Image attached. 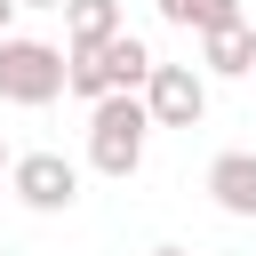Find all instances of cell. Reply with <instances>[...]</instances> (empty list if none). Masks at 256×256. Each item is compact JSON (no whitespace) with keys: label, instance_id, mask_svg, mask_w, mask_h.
<instances>
[{"label":"cell","instance_id":"8992f818","mask_svg":"<svg viewBox=\"0 0 256 256\" xmlns=\"http://www.w3.org/2000/svg\"><path fill=\"white\" fill-rule=\"evenodd\" d=\"M208 200L224 216H256V152H216L208 160Z\"/></svg>","mask_w":256,"mask_h":256},{"label":"cell","instance_id":"7a4b0ae2","mask_svg":"<svg viewBox=\"0 0 256 256\" xmlns=\"http://www.w3.org/2000/svg\"><path fill=\"white\" fill-rule=\"evenodd\" d=\"M64 88H72V56L64 48L24 40V32L0 40V104H56Z\"/></svg>","mask_w":256,"mask_h":256},{"label":"cell","instance_id":"5b68a950","mask_svg":"<svg viewBox=\"0 0 256 256\" xmlns=\"http://www.w3.org/2000/svg\"><path fill=\"white\" fill-rule=\"evenodd\" d=\"M64 32H72L64 56H104L128 24H120V0H72V8H64Z\"/></svg>","mask_w":256,"mask_h":256},{"label":"cell","instance_id":"ba28073f","mask_svg":"<svg viewBox=\"0 0 256 256\" xmlns=\"http://www.w3.org/2000/svg\"><path fill=\"white\" fill-rule=\"evenodd\" d=\"M152 8H160V24L200 32V40H208V32H224V24H248V16H240V0H152Z\"/></svg>","mask_w":256,"mask_h":256},{"label":"cell","instance_id":"3957f363","mask_svg":"<svg viewBox=\"0 0 256 256\" xmlns=\"http://www.w3.org/2000/svg\"><path fill=\"white\" fill-rule=\"evenodd\" d=\"M8 192H16L24 208L56 216V208H72V200H80V168H72L64 152H16V176H8Z\"/></svg>","mask_w":256,"mask_h":256},{"label":"cell","instance_id":"6da1fadb","mask_svg":"<svg viewBox=\"0 0 256 256\" xmlns=\"http://www.w3.org/2000/svg\"><path fill=\"white\" fill-rule=\"evenodd\" d=\"M144 136H152V104L144 96H104L88 112V168L96 176H136Z\"/></svg>","mask_w":256,"mask_h":256},{"label":"cell","instance_id":"8fae6325","mask_svg":"<svg viewBox=\"0 0 256 256\" xmlns=\"http://www.w3.org/2000/svg\"><path fill=\"white\" fill-rule=\"evenodd\" d=\"M8 16H16V0H0V40H8Z\"/></svg>","mask_w":256,"mask_h":256},{"label":"cell","instance_id":"52a82bcc","mask_svg":"<svg viewBox=\"0 0 256 256\" xmlns=\"http://www.w3.org/2000/svg\"><path fill=\"white\" fill-rule=\"evenodd\" d=\"M200 64L224 72V80L256 72V24H224V32H208V40H200Z\"/></svg>","mask_w":256,"mask_h":256},{"label":"cell","instance_id":"30bf717a","mask_svg":"<svg viewBox=\"0 0 256 256\" xmlns=\"http://www.w3.org/2000/svg\"><path fill=\"white\" fill-rule=\"evenodd\" d=\"M16 8H72V0H16Z\"/></svg>","mask_w":256,"mask_h":256},{"label":"cell","instance_id":"7c38bea8","mask_svg":"<svg viewBox=\"0 0 256 256\" xmlns=\"http://www.w3.org/2000/svg\"><path fill=\"white\" fill-rule=\"evenodd\" d=\"M152 256H184V248H152Z\"/></svg>","mask_w":256,"mask_h":256},{"label":"cell","instance_id":"277c9868","mask_svg":"<svg viewBox=\"0 0 256 256\" xmlns=\"http://www.w3.org/2000/svg\"><path fill=\"white\" fill-rule=\"evenodd\" d=\"M144 104H152V128H200V112H208V72L160 64L152 88H144Z\"/></svg>","mask_w":256,"mask_h":256},{"label":"cell","instance_id":"9c48e42d","mask_svg":"<svg viewBox=\"0 0 256 256\" xmlns=\"http://www.w3.org/2000/svg\"><path fill=\"white\" fill-rule=\"evenodd\" d=\"M0 176H16V152H8V136H0Z\"/></svg>","mask_w":256,"mask_h":256}]
</instances>
